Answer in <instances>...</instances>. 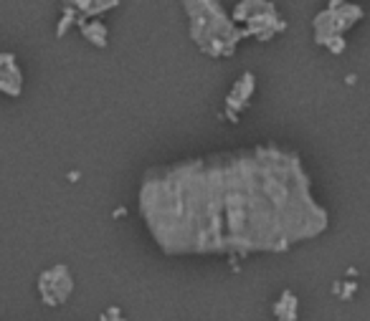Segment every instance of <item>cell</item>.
Returning a JSON list of instances; mask_svg holds the SVG:
<instances>
[{
    "instance_id": "5b68a950",
    "label": "cell",
    "mask_w": 370,
    "mask_h": 321,
    "mask_svg": "<svg viewBox=\"0 0 370 321\" xmlns=\"http://www.w3.org/2000/svg\"><path fill=\"white\" fill-rule=\"evenodd\" d=\"M23 79H20V69L15 64L13 53H0V92L8 97H18Z\"/></svg>"
},
{
    "instance_id": "ba28073f",
    "label": "cell",
    "mask_w": 370,
    "mask_h": 321,
    "mask_svg": "<svg viewBox=\"0 0 370 321\" xmlns=\"http://www.w3.org/2000/svg\"><path fill=\"white\" fill-rule=\"evenodd\" d=\"M324 46L330 48L332 53H340L345 48V38H343V36H335V38H330L327 43H324Z\"/></svg>"
},
{
    "instance_id": "9c48e42d",
    "label": "cell",
    "mask_w": 370,
    "mask_h": 321,
    "mask_svg": "<svg viewBox=\"0 0 370 321\" xmlns=\"http://www.w3.org/2000/svg\"><path fill=\"white\" fill-rule=\"evenodd\" d=\"M114 321H125V319H122V316H119V319H114Z\"/></svg>"
},
{
    "instance_id": "3957f363",
    "label": "cell",
    "mask_w": 370,
    "mask_h": 321,
    "mask_svg": "<svg viewBox=\"0 0 370 321\" xmlns=\"http://www.w3.org/2000/svg\"><path fill=\"white\" fill-rule=\"evenodd\" d=\"M39 289H41V299L43 304L48 306H59L61 301H67L71 296V276H69L67 266H56L51 271H43L41 273V281H39Z\"/></svg>"
},
{
    "instance_id": "7a4b0ae2",
    "label": "cell",
    "mask_w": 370,
    "mask_h": 321,
    "mask_svg": "<svg viewBox=\"0 0 370 321\" xmlns=\"http://www.w3.org/2000/svg\"><path fill=\"white\" fill-rule=\"evenodd\" d=\"M363 15V10L357 6H345V3H330L324 13H320L312 23L317 43H327L335 36H343L345 28H350L352 23H357V18Z\"/></svg>"
},
{
    "instance_id": "8992f818",
    "label": "cell",
    "mask_w": 370,
    "mask_h": 321,
    "mask_svg": "<svg viewBox=\"0 0 370 321\" xmlns=\"http://www.w3.org/2000/svg\"><path fill=\"white\" fill-rule=\"evenodd\" d=\"M76 23H79L81 33H84L89 41H92L94 46H107V26L102 23L100 18H89V20H86L84 15H79V18H76Z\"/></svg>"
},
{
    "instance_id": "52a82bcc",
    "label": "cell",
    "mask_w": 370,
    "mask_h": 321,
    "mask_svg": "<svg viewBox=\"0 0 370 321\" xmlns=\"http://www.w3.org/2000/svg\"><path fill=\"white\" fill-rule=\"evenodd\" d=\"M274 314H277L279 321L297 319V299H294L292 291H285V294H282V299H279L277 306H274Z\"/></svg>"
},
{
    "instance_id": "6da1fadb",
    "label": "cell",
    "mask_w": 370,
    "mask_h": 321,
    "mask_svg": "<svg viewBox=\"0 0 370 321\" xmlns=\"http://www.w3.org/2000/svg\"><path fill=\"white\" fill-rule=\"evenodd\" d=\"M185 10L193 13V38L198 41L205 53H211V56L228 53L231 56L236 41H241V33L224 15V8L219 3H185Z\"/></svg>"
},
{
    "instance_id": "277c9868",
    "label": "cell",
    "mask_w": 370,
    "mask_h": 321,
    "mask_svg": "<svg viewBox=\"0 0 370 321\" xmlns=\"http://www.w3.org/2000/svg\"><path fill=\"white\" fill-rule=\"evenodd\" d=\"M254 94V73H244L236 81V86L231 89L228 99H226V112L231 117V122H236V117L249 106V97Z\"/></svg>"
}]
</instances>
